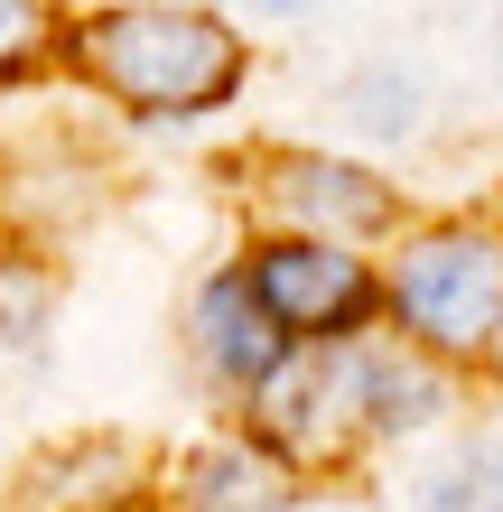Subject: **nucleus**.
<instances>
[{
    "instance_id": "f257e3e1",
    "label": "nucleus",
    "mask_w": 503,
    "mask_h": 512,
    "mask_svg": "<svg viewBox=\"0 0 503 512\" xmlns=\"http://www.w3.org/2000/svg\"><path fill=\"white\" fill-rule=\"evenodd\" d=\"M66 56L84 84H103L140 122H196V112L233 103L243 84V38L215 10H168V0H122V10L66 19Z\"/></svg>"
},
{
    "instance_id": "1a4fd4ad",
    "label": "nucleus",
    "mask_w": 503,
    "mask_h": 512,
    "mask_svg": "<svg viewBox=\"0 0 503 512\" xmlns=\"http://www.w3.org/2000/svg\"><path fill=\"white\" fill-rule=\"evenodd\" d=\"M336 112H345L354 131H373V140H420L429 84H420V66H401V56H373V66H354L336 84Z\"/></svg>"
},
{
    "instance_id": "4468645a",
    "label": "nucleus",
    "mask_w": 503,
    "mask_h": 512,
    "mask_svg": "<svg viewBox=\"0 0 503 512\" xmlns=\"http://www.w3.org/2000/svg\"><path fill=\"white\" fill-rule=\"evenodd\" d=\"M122 512H131V503H122Z\"/></svg>"
},
{
    "instance_id": "f8f14e48",
    "label": "nucleus",
    "mask_w": 503,
    "mask_h": 512,
    "mask_svg": "<svg viewBox=\"0 0 503 512\" xmlns=\"http://www.w3.org/2000/svg\"><path fill=\"white\" fill-rule=\"evenodd\" d=\"M38 47H47V10H19V0H0V75L38 66Z\"/></svg>"
},
{
    "instance_id": "20e7f679",
    "label": "nucleus",
    "mask_w": 503,
    "mask_h": 512,
    "mask_svg": "<svg viewBox=\"0 0 503 512\" xmlns=\"http://www.w3.org/2000/svg\"><path fill=\"white\" fill-rule=\"evenodd\" d=\"M243 280L261 289V308L280 317L289 345H364V326L382 317V280L354 252H327V243H271L243 252Z\"/></svg>"
},
{
    "instance_id": "39448f33",
    "label": "nucleus",
    "mask_w": 503,
    "mask_h": 512,
    "mask_svg": "<svg viewBox=\"0 0 503 512\" xmlns=\"http://www.w3.org/2000/svg\"><path fill=\"white\" fill-rule=\"evenodd\" d=\"M261 215H271L289 243L354 252V243H382V233L401 224V187H382L373 168L336 159V149H271V159H261Z\"/></svg>"
},
{
    "instance_id": "423d86ee",
    "label": "nucleus",
    "mask_w": 503,
    "mask_h": 512,
    "mask_svg": "<svg viewBox=\"0 0 503 512\" xmlns=\"http://www.w3.org/2000/svg\"><path fill=\"white\" fill-rule=\"evenodd\" d=\"M196 354H205V373L233 382V391H261L289 354H299L280 336V317L261 308V289L243 280V261H224L215 280L196 289Z\"/></svg>"
},
{
    "instance_id": "9d476101",
    "label": "nucleus",
    "mask_w": 503,
    "mask_h": 512,
    "mask_svg": "<svg viewBox=\"0 0 503 512\" xmlns=\"http://www.w3.org/2000/svg\"><path fill=\"white\" fill-rule=\"evenodd\" d=\"M420 512H503V438H466L438 475H420Z\"/></svg>"
},
{
    "instance_id": "9b49d317",
    "label": "nucleus",
    "mask_w": 503,
    "mask_h": 512,
    "mask_svg": "<svg viewBox=\"0 0 503 512\" xmlns=\"http://www.w3.org/2000/svg\"><path fill=\"white\" fill-rule=\"evenodd\" d=\"M47 270L38 261H28V252H10V243H0V345H38V326H47Z\"/></svg>"
},
{
    "instance_id": "0eeeda50",
    "label": "nucleus",
    "mask_w": 503,
    "mask_h": 512,
    "mask_svg": "<svg viewBox=\"0 0 503 512\" xmlns=\"http://www.w3.org/2000/svg\"><path fill=\"white\" fill-rule=\"evenodd\" d=\"M299 485L261 438H205L168 475V512H289Z\"/></svg>"
},
{
    "instance_id": "f03ea898",
    "label": "nucleus",
    "mask_w": 503,
    "mask_h": 512,
    "mask_svg": "<svg viewBox=\"0 0 503 512\" xmlns=\"http://www.w3.org/2000/svg\"><path fill=\"white\" fill-rule=\"evenodd\" d=\"M382 308L410 336V354H429V364H476V354H494L503 345V224H485V215L420 224L392 252Z\"/></svg>"
},
{
    "instance_id": "7ed1b4c3",
    "label": "nucleus",
    "mask_w": 503,
    "mask_h": 512,
    "mask_svg": "<svg viewBox=\"0 0 503 512\" xmlns=\"http://www.w3.org/2000/svg\"><path fill=\"white\" fill-rule=\"evenodd\" d=\"M364 354L373 345H299L252 391V429L280 466H336L364 429Z\"/></svg>"
},
{
    "instance_id": "6e6552de",
    "label": "nucleus",
    "mask_w": 503,
    "mask_h": 512,
    "mask_svg": "<svg viewBox=\"0 0 503 512\" xmlns=\"http://www.w3.org/2000/svg\"><path fill=\"white\" fill-rule=\"evenodd\" d=\"M438 419H448V373L410 345H373L364 354V429L410 438V429H438Z\"/></svg>"
},
{
    "instance_id": "ddd939ff",
    "label": "nucleus",
    "mask_w": 503,
    "mask_h": 512,
    "mask_svg": "<svg viewBox=\"0 0 503 512\" xmlns=\"http://www.w3.org/2000/svg\"><path fill=\"white\" fill-rule=\"evenodd\" d=\"M485 66H494V84H503V28H494V47H485Z\"/></svg>"
}]
</instances>
